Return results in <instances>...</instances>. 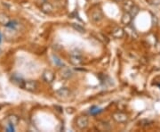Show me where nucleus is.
Segmentation results:
<instances>
[{"mask_svg": "<svg viewBox=\"0 0 160 132\" xmlns=\"http://www.w3.org/2000/svg\"><path fill=\"white\" fill-rule=\"evenodd\" d=\"M90 18H91V20L94 23H101L103 20V18H104L102 9L98 8V7L93 8L91 11V13H90Z\"/></svg>", "mask_w": 160, "mask_h": 132, "instance_id": "nucleus-1", "label": "nucleus"}, {"mask_svg": "<svg viewBox=\"0 0 160 132\" xmlns=\"http://www.w3.org/2000/svg\"><path fill=\"white\" fill-rule=\"evenodd\" d=\"M21 87L24 90H27L29 92H35L38 88V84L35 81H24Z\"/></svg>", "mask_w": 160, "mask_h": 132, "instance_id": "nucleus-2", "label": "nucleus"}, {"mask_svg": "<svg viewBox=\"0 0 160 132\" xmlns=\"http://www.w3.org/2000/svg\"><path fill=\"white\" fill-rule=\"evenodd\" d=\"M76 126L79 129H86L89 126V120L86 116H79L76 120Z\"/></svg>", "mask_w": 160, "mask_h": 132, "instance_id": "nucleus-3", "label": "nucleus"}, {"mask_svg": "<svg viewBox=\"0 0 160 132\" xmlns=\"http://www.w3.org/2000/svg\"><path fill=\"white\" fill-rule=\"evenodd\" d=\"M69 63L75 65V66H79V65H81L83 63L84 59H83V57L80 55L79 54H77V55L76 54H71L69 55Z\"/></svg>", "mask_w": 160, "mask_h": 132, "instance_id": "nucleus-4", "label": "nucleus"}, {"mask_svg": "<svg viewBox=\"0 0 160 132\" xmlns=\"http://www.w3.org/2000/svg\"><path fill=\"white\" fill-rule=\"evenodd\" d=\"M60 74H61V77L64 80H69L73 77L74 73H73L72 70L69 69V67L64 66V67H62V69L60 71Z\"/></svg>", "mask_w": 160, "mask_h": 132, "instance_id": "nucleus-5", "label": "nucleus"}, {"mask_svg": "<svg viewBox=\"0 0 160 132\" xmlns=\"http://www.w3.org/2000/svg\"><path fill=\"white\" fill-rule=\"evenodd\" d=\"M40 9H41V11L43 12L44 13H46V14H51L53 12V6H52L51 3L45 1V2H43L41 4Z\"/></svg>", "mask_w": 160, "mask_h": 132, "instance_id": "nucleus-6", "label": "nucleus"}, {"mask_svg": "<svg viewBox=\"0 0 160 132\" xmlns=\"http://www.w3.org/2000/svg\"><path fill=\"white\" fill-rule=\"evenodd\" d=\"M54 79H55V75L53 73V71H52L50 70H46L43 72V80L46 81V83L53 82Z\"/></svg>", "mask_w": 160, "mask_h": 132, "instance_id": "nucleus-7", "label": "nucleus"}, {"mask_svg": "<svg viewBox=\"0 0 160 132\" xmlns=\"http://www.w3.org/2000/svg\"><path fill=\"white\" fill-rule=\"evenodd\" d=\"M113 119L118 123H125L128 121V115L124 113H116L113 114Z\"/></svg>", "mask_w": 160, "mask_h": 132, "instance_id": "nucleus-8", "label": "nucleus"}, {"mask_svg": "<svg viewBox=\"0 0 160 132\" xmlns=\"http://www.w3.org/2000/svg\"><path fill=\"white\" fill-rule=\"evenodd\" d=\"M111 35L115 39H122L124 37V35H125V29L119 27V26H117L112 29Z\"/></svg>", "mask_w": 160, "mask_h": 132, "instance_id": "nucleus-9", "label": "nucleus"}, {"mask_svg": "<svg viewBox=\"0 0 160 132\" xmlns=\"http://www.w3.org/2000/svg\"><path fill=\"white\" fill-rule=\"evenodd\" d=\"M70 95V91L68 87H62L60 89H58L56 91V96H57L59 98H62V99H65V98H68Z\"/></svg>", "mask_w": 160, "mask_h": 132, "instance_id": "nucleus-10", "label": "nucleus"}, {"mask_svg": "<svg viewBox=\"0 0 160 132\" xmlns=\"http://www.w3.org/2000/svg\"><path fill=\"white\" fill-rule=\"evenodd\" d=\"M132 21V16L131 15V13L129 12H125L123 13L122 17H121V23H122V24L128 26V25H130Z\"/></svg>", "mask_w": 160, "mask_h": 132, "instance_id": "nucleus-11", "label": "nucleus"}, {"mask_svg": "<svg viewBox=\"0 0 160 132\" xmlns=\"http://www.w3.org/2000/svg\"><path fill=\"white\" fill-rule=\"evenodd\" d=\"M97 129L101 131H109L111 129V126L108 122L105 121H99L97 123Z\"/></svg>", "mask_w": 160, "mask_h": 132, "instance_id": "nucleus-12", "label": "nucleus"}, {"mask_svg": "<svg viewBox=\"0 0 160 132\" xmlns=\"http://www.w3.org/2000/svg\"><path fill=\"white\" fill-rule=\"evenodd\" d=\"M10 23H11L10 17L4 13H0V24L3 26H9Z\"/></svg>", "mask_w": 160, "mask_h": 132, "instance_id": "nucleus-13", "label": "nucleus"}, {"mask_svg": "<svg viewBox=\"0 0 160 132\" xmlns=\"http://www.w3.org/2000/svg\"><path fill=\"white\" fill-rule=\"evenodd\" d=\"M135 3L133 0H124L123 3V9L125 12H130L131 9L134 6Z\"/></svg>", "mask_w": 160, "mask_h": 132, "instance_id": "nucleus-14", "label": "nucleus"}, {"mask_svg": "<svg viewBox=\"0 0 160 132\" xmlns=\"http://www.w3.org/2000/svg\"><path fill=\"white\" fill-rule=\"evenodd\" d=\"M7 121L10 123V125L16 126V125H18L19 121H20V119H19V117H18L17 115L10 114L7 116Z\"/></svg>", "mask_w": 160, "mask_h": 132, "instance_id": "nucleus-15", "label": "nucleus"}, {"mask_svg": "<svg viewBox=\"0 0 160 132\" xmlns=\"http://www.w3.org/2000/svg\"><path fill=\"white\" fill-rule=\"evenodd\" d=\"M71 26H72V28H73L75 30L78 31L80 33H85V32H86V29H85L81 24H79V23H72Z\"/></svg>", "mask_w": 160, "mask_h": 132, "instance_id": "nucleus-16", "label": "nucleus"}, {"mask_svg": "<svg viewBox=\"0 0 160 132\" xmlns=\"http://www.w3.org/2000/svg\"><path fill=\"white\" fill-rule=\"evenodd\" d=\"M139 12H140V8H139V6H136V5H134V6L132 8L131 11L129 12V13H131V15L132 16V18H134L136 15H137L138 13H139Z\"/></svg>", "mask_w": 160, "mask_h": 132, "instance_id": "nucleus-17", "label": "nucleus"}, {"mask_svg": "<svg viewBox=\"0 0 160 132\" xmlns=\"http://www.w3.org/2000/svg\"><path fill=\"white\" fill-rule=\"evenodd\" d=\"M151 123H152V121H149V120H142V121H140V125H142V126H148Z\"/></svg>", "mask_w": 160, "mask_h": 132, "instance_id": "nucleus-18", "label": "nucleus"}, {"mask_svg": "<svg viewBox=\"0 0 160 132\" xmlns=\"http://www.w3.org/2000/svg\"><path fill=\"white\" fill-rule=\"evenodd\" d=\"M114 1H116V2H123L124 0H114Z\"/></svg>", "mask_w": 160, "mask_h": 132, "instance_id": "nucleus-19", "label": "nucleus"}, {"mask_svg": "<svg viewBox=\"0 0 160 132\" xmlns=\"http://www.w3.org/2000/svg\"><path fill=\"white\" fill-rule=\"evenodd\" d=\"M1 53H2V51H1V49H0V55H1Z\"/></svg>", "mask_w": 160, "mask_h": 132, "instance_id": "nucleus-20", "label": "nucleus"}]
</instances>
